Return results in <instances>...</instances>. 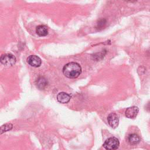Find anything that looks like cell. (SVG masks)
<instances>
[{"label":"cell","instance_id":"1","mask_svg":"<svg viewBox=\"0 0 150 150\" xmlns=\"http://www.w3.org/2000/svg\"><path fill=\"white\" fill-rule=\"evenodd\" d=\"M81 73L80 65L76 62H69L63 68V74L69 79L77 78Z\"/></svg>","mask_w":150,"mask_h":150},{"label":"cell","instance_id":"2","mask_svg":"<svg viewBox=\"0 0 150 150\" xmlns=\"http://www.w3.org/2000/svg\"><path fill=\"white\" fill-rule=\"evenodd\" d=\"M120 145L118 139L115 137H110L106 139L103 144V146L107 150H116Z\"/></svg>","mask_w":150,"mask_h":150},{"label":"cell","instance_id":"3","mask_svg":"<svg viewBox=\"0 0 150 150\" xmlns=\"http://www.w3.org/2000/svg\"><path fill=\"white\" fill-rule=\"evenodd\" d=\"M0 61L2 64L7 66H11L16 63V57L11 53H5L1 55Z\"/></svg>","mask_w":150,"mask_h":150},{"label":"cell","instance_id":"4","mask_svg":"<svg viewBox=\"0 0 150 150\" xmlns=\"http://www.w3.org/2000/svg\"><path fill=\"white\" fill-rule=\"evenodd\" d=\"M28 63L34 67H38L42 64V60L39 57L36 55H30L27 57Z\"/></svg>","mask_w":150,"mask_h":150},{"label":"cell","instance_id":"5","mask_svg":"<svg viewBox=\"0 0 150 150\" xmlns=\"http://www.w3.org/2000/svg\"><path fill=\"white\" fill-rule=\"evenodd\" d=\"M107 121L110 127L112 128H115L119 124V118L115 113L112 112L107 117Z\"/></svg>","mask_w":150,"mask_h":150},{"label":"cell","instance_id":"6","mask_svg":"<svg viewBox=\"0 0 150 150\" xmlns=\"http://www.w3.org/2000/svg\"><path fill=\"white\" fill-rule=\"evenodd\" d=\"M139 112V108L136 106L128 107L125 112V116L128 118H134L136 117Z\"/></svg>","mask_w":150,"mask_h":150},{"label":"cell","instance_id":"7","mask_svg":"<svg viewBox=\"0 0 150 150\" xmlns=\"http://www.w3.org/2000/svg\"><path fill=\"white\" fill-rule=\"evenodd\" d=\"M70 96L65 93V92H60L57 96V100L59 103L65 104L67 103L70 100Z\"/></svg>","mask_w":150,"mask_h":150},{"label":"cell","instance_id":"8","mask_svg":"<svg viewBox=\"0 0 150 150\" xmlns=\"http://www.w3.org/2000/svg\"><path fill=\"white\" fill-rule=\"evenodd\" d=\"M36 33L39 36H45L48 34V28L45 25H39L36 28Z\"/></svg>","mask_w":150,"mask_h":150},{"label":"cell","instance_id":"9","mask_svg":"<svg viewBox=\"0 0 150 150\" xmlns=\"http://www.w3.org/2000/svg\"><path fill=\"white\" fill-rule=\"evenodd\" d=\"M36 85L39 89L42 90L47 86V81L44 77H40L37 79L36 81Z\"/></svg>","mask_w":150,"mask_h":150},{"label":"cell","instance_id":"10","mask_svg":"<svg viewBox=\"0 0 150 150\" xmlns=\"http://www.w3.org/2000/svg\"><path fill=\"white\" fill-rule=\"evenodd\" d=\"M128 141L132 145H136L139 142L140 138L137 134H132L128 137Z\"/></svg>","mask_w":150,"mask_h":150},{"label":"cell","instance_id":"11","mask_svg":"<svg viewBox=\"0 0 150 150\" xmlns=\"http://www.w3.org/2000/svg\"><path fill=\"white\" fill-rule=\"evenodd\" d=\"M12 125L11 124H6L1 127V133L2 134L4 132L11 130L12 128Z\"/></svg>","mask_w":150,"mask_h":150}]
</instances>
